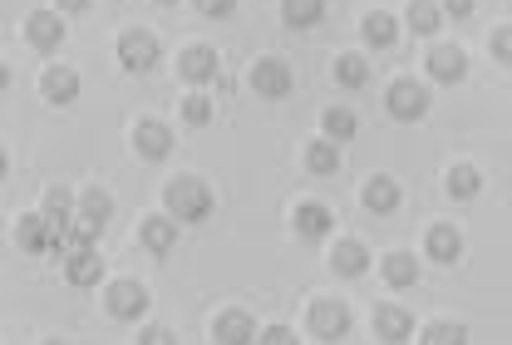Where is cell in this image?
I'll return each instance as SVG.
<instances>
[{"instance_id": "1", "label": "cell", "mask_w": 512, "mask_h": 345, "mask_svg": "<svg viewBox=\"0 0 512 345\" xmlns=\"http://www.w3.org/2000/svg\"><path fill=\"white\" fill-rule=\"evenodd\" d=\"M212 207H217V193L207 188V178H197V173H178V178H168V188H163V212H168L178 227L207 222V217H212Z\"/></svg>"}, {"instance_id": "2", "label": "cell", "mask_w": 512, "mask_h": 345, "mask_svg": "<svg viewBox=\"0 0 512 345\" xmlns=\"http://www.w3.org/2000/svg\"><path fill=\"white\" fill-rule=\"evenodd\" d=\"M306 331L325 345H340L350 336V306L340 296H311L306 301Z\"/></svg>"}, {"instance_id": "3", "label": "cell", "mask_w": 512, "mask_h": 345, "mask_svg": "<svg viewBox=\"0 0 512 345\" xmlns=\"http://www.w3.org/2000/svg\"><path fill=\"white\" fill-rule=\"evenodd\" d=\"M429 104H434V94H429V84L414 79V74H399V79L389 84V94H384V109H389V119H399V124L424 119Z\"/></svg>"}, {"instance_id": "4", "label": "cell", "mask_w": 512, "mask_h": 345, "mask_svg": "<svg viewBox=\"0 0 512 345\" xmlns=\"http://www.w3.org/2000/svg\"><path fill=\"white\" fill-rule=\"evenodd\" d=\"M247 89L256 99H286L296 89V69L286 65L281 55H256L252 69H247Z\"/></svg>"}, {"instance_id": "5", "label": "cell", "mask_w": 512, "mask_h": 345, "mask_svg": "<svg viewBox=\"0 0 512 345\" xmlns=\"http://www.w3.org/2000/svg\"><path fill=\"white\" fill-rule=\"evenodd\" d=\"M20 40H25L35 55H55L64 40H69V20H64L60 10H30V15L20 20Z\"/></svg>"}, {"instance_id": "6", "label": "cell", "mask_w": 512, "mask_h": 345, "mask_svg": "<svg viewBox=\"0 0 512 345\" xmlns=\"http://www.w3.org/2000/svg\"><path fill=\"white\" fill-rule=\"evenodd\" d=\"M148 306H153V296H148V286L133 281V276H119V281L104 286V311H109L114 321H143Z\"/></svg>"}, {"instance_id": "7", "label": "cell", "mask_w": 512, "mask_h": 345, "mask_svg": "<svg viewBox=\"0 0 512 345\" xmlns=\"http://www.w3.org/2000/svg\"><path fill=\"white\" fill-rule=\"evenodd\" d=\"M173 143H178V134H173L163 119H138V124L128 129V148H133L143 163H163V158L173 153Z\"/></svg>"}, {"instance_id": "8", "label": "cell", "mask_w": 512, "mask_h": 345, "mask_svg": "<svg viewBox=\"0 0 512 345\" xmlns=\"http://www.w3.org/2000/svg\"><path fill=\"white\" fill-rule=\"evenodd\" d=\"M74 222H79L84 232H94V237H99V232L114 222V193H109V188H99V183H94V188H84V193H74Z\"/></svg>"}, {"instance_id": "9", "label": "cell", "mask_w": 512, "mask_h": 345, "mask_svg": "<svg viewBox=\"0 0 512 345\" xmlns=\"http://www.w3.org/2000/svg\"><path fill=\"white\" fill-rule=\"evenodd\" d=\"M286 227H291L301 242H325L330 227H335V212L325 203H316V198H306V203H296L286 212Z\"/></svg>"}, {"instance_id": "10", "label": "cell", "mask_w": 512, "mask_h": 345, "mask_svg": "<svg viewBox=\"0 0 512 345\" xmlns=\"http://www.w3.org/2000/svg\"><path fill=\"white\" fill-rule=\"evenodd\" d=\"M114 50H119V65L128 74H148V69H158V60H163V50H158V40L148 30H124Z\"/></svg>"}, {"instance_id": "11", "label": "cell", "mask_w": 512, "mask_h": 345, "mask_svg": "<svg viewBox=\"0 0 512 345\" xmlns=\"http://www.w3.org/2000/svg\"><path fill=\"white\" fill-rule=\"evenodd\" d=\"M370 326H375V336H380L384 345H404L414 336V311L399 306V301H380V306L370 311Z\"/></svg>"}, {"instance_id": "12", "label": "cell", "mask_w": 512, "mask_h": 345, "mask_svg": "<svg viewBox=\"0 0 512 345\" xmlns=\"http://www.w3.org/2000/svg\"><path fill=\"white\" fill-rule=\"evenodd\" d=\"M256 336V316L247 306H222L212 316V345H252Z\"/></svg>"}, {"instance_id": "13", "label": "cell", "mask_w": 512, "mask_h": 345, "mask_svg": "<svg viewBox=\"0 0 512 345\" xmlns=\"http://www.w3.org/2000/svg\"><path fill=\"white\" fill-rule=\"evenodd\" d=\"M222 74V55L212 50V45H188L183 55H178V79L192 84V89H202V84H212Z\"/></svg>"}, {"instance_id": "14", "label": "cell", "mask_w": 512, "mask_h": 345, "mask_svg": "<svg viewBox=\"0 0 512 345\" xmlns=\"http://www.w3.org/2000/svg\"><path fill=\"white\" fill-rule=\"evenodd\" d=\"M419 276H424V262L409 247H394L380 257V281L389 291H409V286H419Z\"/></svg>"}, {"instance_id": "15", "label": "cell", "mask_w": 512, "mask_h": 345, "mask_svg": "<svg viewBox=\"0 0 512 345\" xmlns=\"http://www.w3.org/2000/svg\"><path fill=\"white\" fill-rule=\"evenodd\" d=\"M360 203H365V212H375V217H389V212H399V203H404V188L389 173H370L360 183Z\"/></svg>"}, {"instance_id": "16", "label": "cell", "mask_w": 512, "mask_h": 345, "mask_svg": "<svg viewBox=\"0 0 512 345\" xmlns=\"http://www.w3.org/2000/svg\"><path fill=\"white\" fill-rule=\"evenodd\" d=\"M79 69L69 65H45V74H40V99L45 104H55V109H69L74 99H79Z\"/></svg>"}, {"instance_id": "17", "label": "cell", "mask_w": 512, "mask_h": 345, "mask_svg": "<svg viewBox=\"0 0 512 345\" xmlns=\"http://www.w3.org/2000/svg\"><path fill=\"white\" fill-rule=\"evenodd\" d=\"M429 262H439V267H453L458 257H463V232L453 227V222H429V232H424V247H419Z\"/></svg>"}, {"instance_id": "18", "label": "cell", "mask_w": 512, "mask_h": 345, "mask_svg": "<svg viewBox=\"0 0 512 345\" xmlns=\"http://www.w3.org/2000/svg\"><path fill=\"white\" fill-rule=\"evenodd\" d=\"M64 281L69 286H99L104 281V257L94 252V242H84V247H69L64 252Z\"/></svg>"}, {"instance_id": "19", "label": "cell", "mask_w": 512, "mask_h": 345, "mask_svg": "<svg viewBox=\"0 0 512 345\" xmlns=\"http://www.w3.org/2000/svg\"><path fill=\"white\" fill-rule=\"evenodd\" d=\"M138 247L153 252V257H168V252L178 247V222H173L168 212H148V217L138 222Z\"/></svg>"}, {"instance_id": "20", "label": "cell", "mask_w": 512, "mask_h": 345, "mask_svg": "<svg viewBox=\"0 0 512 345\" xmlns=\"http://www.w3.org/2000/svg\"><path fill=\"white\" fill-rule=\"evenodd\" d=\"M330 272L345 276V281H355V276L370 272V247L360 242V237H335V247H330Z\"/></svg>"}, {"instance_id": "21", "label": "cell", "mask_w": 512, "mask_h": 345, "mask_svg": "<svg viewBox=\"0 0 512 345\" xmlns=\"http://www.w3.org/2000/svg\"><path fill=\"white\" fill-rule=\"evenodd\" d=\"M424 69H429L434 84H458V79L468 74V50H463V45H434V50L424 55Z\"/></svg>"}, {"instance_id": "22", "label": "cell", "mask_w": 512, "mask_h": 345, "mask_svg": "<svg viewBox=\"0 0 512 345\" xmlns=\"http://www.w3.org/2000/svg\"><path fill=\"white\" fill-rule=\"evenodd\" d=\"M444 193L453 198V203H468V198H478V193H483V173H478L468 158L448 163V168H444Z\"/></svg>"}, {"instance_id": "23", "label": "cell", "mask_w": 512, "mask_h": 345, "mask_svg": "<svg viewBox=\"0 0 512 345\" xmlns=\"http://www.w3.org/2000/svg\"><path fill=\"white\" fill-rule=\"evenodd\" d=\"M40 217H45V227H50V247H55V237L74 222V193H69V188H45Z\"/></svg>"}, {"instance_id": "24", "label": "cell", "mask_w": 512, "mask_h": 345, "mask_svg": "<svg viewBox=\"0 0 512 345\" xmlns=\"http://www.w3.org/2000/svg\"><path fill=\"white\" fill-rule=\"evenodd\" d=\"M360 40H365V50H389L399 40V20L389 10H365L360 15Z\"/></svg>"}, {"instance_id": "25", "label": "cell", "mask_w": 512, "mask_h": 345, "mask_svg": "<svg viewBox=\"0 0 512 345\" xmlns=\"http://www.w3.org/2000/svg\"><path fill=\"white\" fill-rule=\"evenodd\" d=\"M301 168L311 173V178H335L340 173V148L330 143V138H311L306 148H301Z\"/></svg>"}, {"instance_id": "26", "label": "cell", "mask_w": 512, "mask_h": 345, "mask_svg": "<svg viewBox=\"0 0 512 345\" xmlns=\"http://www.w3.org/2000/svg\"><path fill=\"white\" fill-rule=\"evenodd\" d=\"M360 134V119H355V109H345V104H330V109H320V138H330L335 148H345L350 138Z\"/></svg>"}, {"instance_id": "27", "label": "cell", "mask_w": 512, "mask_h": 345, "mask_svg": "<svg viewBox=\"0 0 512 345\" xmlns=\"http://www.w3.org/2000/svg\"><path fill=\"white\" fill-rule=\"evenodd\" d=\"M15 247H20V252H30V257L50 252V227H45V217H40V212H25V217L15 222Z\"/></svg>"}, {"instance_id": "28", "label": "cell", "mask_w": 512, "mask_h": 345, "mask_svg": "<svg viewBox=\"0 0 512 345\" xmlns=\"http://www.w3.org/2000/svg\"><path fill=\"white\" fill-rule=\"evenodd\" d=\"M335 84H345V89H365L370 84V55H360V50H345V55H335Z\"/></svg>"}, {"instance_id": "29", "label": "cell", "mask_w": 512, "mask_h": 345, "mask_svg": "<svg viewBox=\"0 0 512 345\" xmlns=\"http://www.w3.org/2000/svg\"><path fill=\"white\" fill-rule=\"evenodd\" d=\"M325 15V0H281V25L286 30H311Z\"/></svg>"}, {"instance_id": "30", "label": "cell", "mask_w": 512, "mask_h": 345, "mask_svg": "<svg viewBox=\"0 0 512 345\" xmlns=\"http://www.w3.org/2000/svg\"><path fill=\"white\" fill-rule=\"evenodd\" d=\"M404 20H409V30H414V35H434V30L444 25L439 0H409V5H404Z\"/></svg>"}, {"instance_id": "31", "label": "cell", "mask_w": 512, "mask_h": 345, "mask_svg": "<svg viewBox=\"0 0 512 345\" xmlns=\"http://www.w3.org/2000/svg\"><path fill=\"white\" fill-rule=\"evenodd\" d=\"M212 114H217V99H212V94H183V104H178V119H183L188 129L212 124Z\"/></svg>"}, {"instance_id": "32", "label": "cell", "mask_w": 512, "mask_h": 345, "mask_svg": "<svg viewBox=\"0 0 512 345\" xmlns=\"http://www.w3.org/2000/svg\"><path fill=\"white\" fill-rule=\"evenodd\" d=\"M419 345H468V326L463 321H429L419 331Z\"/></svg>"}, {"instance_id": "33", "label": "cell", "mask_w": 512, "mask_h": 345, "mask_svg": "<svg viewBox=\"0 0 512 345\" xmlns=\"http://www.w3.org/2000/svg\"><path fill=\"white\" fill-rule=\"evenodd\" d=\"M252 345H301V336L291 326H256Z\"/></svg>"}, {"instance_id": "34", "label": "cell", "mask_w": 512, "mask_h": 345, "mask_svg": "<svg viewBox=\"0 0 512 345\" xmlns=\"http://www.w3.org/2000/svg\"><path fill=\"white\" fill-rule=\"evenodd\" d=\"M138 345H178V331L163 326V321H148V326L138 331Z\"/></svg>"}, {"instance_id": "35", "label": "cell", "mask_w": 512, "mask_h": 345, "mask_svg": "<svg viewBox=\"0 0 512 345\" xmlns=\"http://www.w3.org/2000/svg\"><path fill=\"white\" fill-rule=\"evenodd\" d=\"M202 20H232L237 15V0H192Z\"/></svg>"}, {"instance_id": "36", "label": "cell", "mask_w": 512, "mask_h": 345, "mask_svg": "<svg viewBox=\"0 0 512 345\" xmlns=\"http://www.w3.org/2000/svg\"><path fill=\"white\" fill-rule=\"evenodd\" d=\"M488 50H493V60H498V65H508L512 60V25H498V30L488 35Z\"/></svg>"}, {"instance_id": "37", "label": "cell", "mask_w": 512, "mask_h": 345, "mask_svg": "<svg viewBox=\"0 0 512 345\" xmlns=\"http://www.w3.org/2000/svg\"><path fill=\"white\" fill-rule=\"evenodd\" d=\"M439 15H453V20H468V15H473V0H439Z\"/></svg>"}, {"instance_id": "38", "label": "cell", "mask_w": 512, "mask_h": 345, "mask_svg": "<svg viewBox=\"0 0 512 345\" xmlns=\"http://www.w3.org/2000/svg\"><path fill=\"white\" fill-rule=\"evenodd\" d=\"M89 5H94V0H55V10H60V15H84Z\"/></svg>"}, {"instance_id": "39", "label": "cell", "mask_w": 512, "mask_h": 345, "mask_svg": "<svg viewBox=\"0 0 512 345\" xmlns=\"http://www.w3.org/2000/svg\"><path fill=\"white\" fill-rule=\"evenodd\" d=\"M10 79H15V74H10V65H5V60H0V94H5V89H10Z\"/></svg>"}, {"instance_id": "40", "label": "cell", "mask_w": 512, "mask_h": 345, "mask_svg": "<svg viewBox=\"0 0 512 345\" xmlns=\"http://www.w3.org/2000/svg\"><path fill=\"white\" fill-rule=\"evenodd\" d=\"M5 173H10V153L0 148V178H5Z\"/></svg>"}, {"instance_id": "41", "label": "cell", "mask_w": 512, "mask_h": 345, "mask_svg": "<svg viewBox=\"0 0 512 345\" xmlns=\"http://www.w3.org/2000/svg\"><path fill=\"white\" fill-rule=\"evenodd\" d=\"M40 345H69V341H40Z\"/></svg>"}, {"instance_id": "42", "label": "cell", "mask_w": 512, "mask_h": 345, "mask_svg": "<svg viewBox=\"0 0 512 345\" xmlns=\"http://www.w3.org/2000/svg\"><path fill=\"white\" fill-rule=\"evenodd\" d=\"M158 5H173V0H158Z\"/></svg>"}]
</instances>
